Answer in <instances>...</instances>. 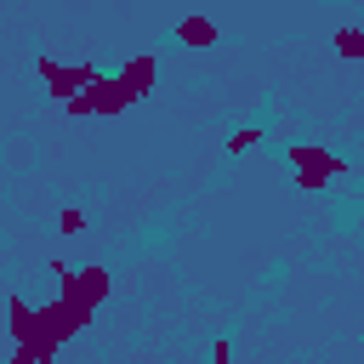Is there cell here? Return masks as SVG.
<instances>
[{"label":"cell","instance_id":"3","mask_svg":"<svg viewBox=\"0 0 364 364\" xmlns=\"http://www.w3.org/2000/svg\"><path fill=\"white\" fill-rule=\"evenodd\" d=\"M182 40H210V23H182Z\"/></svg>","mask_w":364,"mask_h":364},{"label":"cell","instance_id":"1","mask_svg":"<svg viewBox=\"0 0 364 364\" xmlns=\"http://www.w3.org/2000/svg\"><path fill=\"white\" fill-rule=\"evenodd\" d=\"M336 51H341L347 63H358V57H364V34H358V28H341V34H336Z\"/></svg>","mask_w":364,"mask_h":364},{"label":"cell","instance_id":"2","mask_svg":"<svg viewBox=\"0 0 364 364\" xmlns=\"http://www.w3.org/2000/svg\"><path fill=\"white\" fill-rule=\"evenodd\" d=\"M256 136H262V131H239V136H228V148H233V154H245V148H256Z\"/></svg>","mask_w":364,"mask_h":364}]
</instances>
